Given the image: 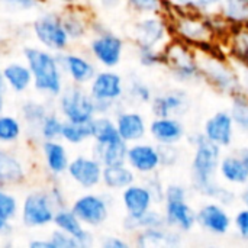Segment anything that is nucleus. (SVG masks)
Instances as JSON below:
<instances>
[{
    "mask_svg": "<svg viewBox=\"0 0 248 248\" xmlns=\"http://www.w3.org/2000/svg\"><path fill=\"white\" fill-rule=\"evenodd\" d=\"M198 52L202 80L218 93L232 97L243 92L238 70L232 60H227L222 52Z\"/></svg>",
    "mask_w": 248,
    "mask_h": 248,
    "instance_id": "nucleus-4",
    "label": "nucleus"
},
{
    "mask_svg": "<svg viewBox=\"0 0 248 248\" xmlns=\"http://www.w3.org/2000/svg\"><path fill=\"white\" fill-rule=\"evenodd\" d=\"M94 15L93 9L87 4L61 9V20L73 45L83 44L89 39L90 25Z\"/></svg>",
    "mask_w": 248,
    "mask_h": 248,
    "instance_id": "nucleus-20",
    "label": "nucleus"
},
{
    "mask_svg": "<svg viewBox=\"0 0 248 248\" xmlns=\"http://www.w3.org/2000/svg\"><path fill=\"white\" fill-rule=\"evenodd\" d=\"M128 145L124 140H119L116 142L105 144V145H94L92 147V154L105 166H113V164H122L126 163V153Z\"/></svg>",
    "mask_w": 248,
    "mask_h": 248,
    "instance_id": "nucleus-35",
    "label": "nucleus"
},
{
    "mask_svg": "<svg viewBox=\"0 0 248 248\" xmlns=\"http://www.w3.org/2000/svg\"><path fill=\"white\" fill-rule=\"evenodd\" d=\"M218 176L230 186L243 187L248 185V147L222 155Z\"/></svg>",
    "mask_w": 248,
    "mask_h": 248,
    "instance_id": "nucleus-25",
    "label": "nucleus"
},
{
    "mask_svg": "<svg viewBox=\"0 0 248 248\" xmlns=\"http://www.w3.org/2000/svg\"><path fill=\"white\" fill-rule=\"evenodd\" d=\"M154 97V92L142 78L138 76H131L126 80L125 102L135 105H150Z\"/></svg>",
    "mask_w": 248,
    "mask_h": 248,
    "instance_id": "nucleus-39",
    "label": "nucleus"
},
{
    "mask_svg": "<svg viewBox=\"0 0 248 248\" xmlns=\"http://www.w3.org/2000/svg\"><path fill=\"white\" fill-rule=\"evenodd\" d=\"M86 49L99 68H116L124 58L125 39L108 28L90 35L86 41Z\"/></svg>",
    "mask_w": 248,
    "mask_h": 248,
    "instance_id": "nucleus-12",
    "label": "nucleus"
},
{
    "mask_svg": "<svg viewBox=\"0 0 248 248\" xmlns=\"http://www.w3.org/2000/svg\"><path fill=\"white\" fill-rule=\"evenodd\" d=\"M183 232L169 227H154L141 230L137 234H134L132 244L135 247L148 248V247H177L182 244V235Z\"/></svg>",
    "mask_w": 248,
    "mask_h": 248,
    "instance_id": "nucleus-29",
    "label": "nucleus"
},
{
    "mask_svg": "<svg viewBox=\"0 0 248 248\" xmlns=\"http://www.w3.org/2000/svg\"><path fill=\"white\" fill-rule=\"evenodd\" d=\"M228 54L232 60L248 65V28L235 26L227 41Z\"/></svg>",
    "mask_w": 248,
    "mask_h": 248,
    "instance_id": "nucleus-37",
    "label": "nucleus"
},
{
    "mask_svg": "<svg viewBox=\"0 0 248 248\" xmlns=\"http://www.w3.org/2000/svg\"><path fill=\"white\" fill-rule=\"evenodd\" d=\"M54 108V102L48 100V99H36V97H26L25 100H22L20 106H19V118L22 119L23 125H25V140L29 144H39V135H38V129L41 122L44 121V118L46 116V113Z\"/></svg>",
    "mask_w": 248,
    "mask_h": 248,
    "instance_id": "nucleus-19",
    "label": "nucleus"
},
{
    "mask_svg": "<svg viewBox=\"0 0 248 248\" xmlns=\"http://www.w3.org/2000/svg\"><path fill=\"white\" fill-rule=\"evenodd\" d=\"M3 77L7 90L15 94H25L32 89V73L26 61H9L3 67Z\"/></svg>",
    "mask_w": 248,
    "mask_h": 248,
    "instance_id": "nucleus-30",
    "label": "nucleus"
},
{
    "mask_svg": "<svg viewBox=\"0 0 248 248\" xmlns=\"http://www.w3.org/2000/svg\"><path fill=\"white\" fill-rule=\"evenodd\" d=\"M20 201L10 187L0 186V232L9 238L13 232V222L19 218Z\"/></svg>",
    "mask_w": 248,
    "mask_h": 248,
    "instance_id": "nucleus-31",
    "label": "nucleus"
},
{
    "mask_svg": "<svg viewBox=\"0 0 248 248\" xmlns=\"http://www.w3.org/2000/svg\"><path fill=\"white\" fill-rule=\"evenodd\" d=\"M28 247L29 248H54L52 247V243L51 240L46 237H35V238H31L28 241Z\"/></svg>",
    "mask_w": 248,
    "mask_h": 248,
    "instance_id": "nucleus-54",
    "label": "nucleus"
},
{
    "mask_svg": "<svg viewBox=\"0 0 248 248\" xmlns=\"http://www.w3.org/2000/svg\"><path fill=\"white\" fill-rule=\"evenodd\" d=\"M103 164L93 154H77L71 157L67 177L81 190H94L102 186Z\"/></svg>",
    "mask_w": 248,
    "mask_h": 248,
    "instance_id": "nucleus-16",
    "label": "nucleus"
},
{
    "mask_svg": "<svg viewBox=\"0 0 248 248\" xmlns=\"http://www.w3.org/2000/svg\"><path fill=\"white\" fill-rule=\"evenodd\" d=\"M90 128L94 145H105L122 140L116 129L115 119L110 115H96L90 122Z\"/></svg>",
    "mask_w": 248,
    "mask_h": 248,
    "instance_id": "nucleus-33",
    "label": "nucleus"
},
{
    "mask_svg": "<svg viewBox=\"0 0 248 248\" xmlns=\"http://www.w3.org/2000/svg\"><path fill=\"white\" fill-rule=\"evenodd\" d=\"M1 4H4L9 9L20 10V12H32V10H41L45 4L44 0H0Z\"/></svg>",
    "mask_w": 248,
    "mask_h": 248,
    "instance_id": "nucleus-49",
    "label": "nucleus"
},
{
    "mask_svg": "<svg viewBox=\"0 0 248 248\" xmlns=\"http://www.w3.org/2000/svg\"><path fill=\"white\" fill-rule=\"evenodd\" d=\"M52 225H54V228L61 230L62 232L74 237L78 241V244L81 246V248H89L94 244V235H93L92 230L87 228L78 219V217L70 209V206L57 209Z\"/></svg>",
    "mask_w": 248,
    "mask_h": 248,
    "instance_id": "nucleus-28",
    "label": "nucleus"
},
{
    "mask_svg": "<svg viewBox=\"0 0 248 248\" xmlns=\"http://www.w3.org/2000/svg\"><path fill=\"white\" fill-rule=\"evenodd\" d=\"M100 247L103 248H129L132 243L119 235H105L100 240Z\"/></svg>",
    "mask_w": 248,
    "mask_h": 248,
    "instance_id": "nucleus-52",
    "label": "nucleus"
},
{
    "mask_svg": "<svg viewBox=\"0 0 248 248\" xmlns=\"http://www.w3.org/2000/svg\"><path fill=\"white\" fill-rule=\"evenodd\" d=\"M113 119L121 138L126 144L144 141L145 137L148 135L147 118L138 110L128 109L124 106L113 115Z\"/></svg>",
    "mask_w": 248,
    "mask_h": 248,
    "instance_id": "nucleus-24",
    "label": "nucleus"
},
{
    "mask_svg": "<svg viewBox=\"0 0 248 248\" xmlns=\"http://www.w3.org/2000/svg\"><path fill=\"white\" fill-rule=\"evenodd\" d=\"M190 97L187 92L182 87L170 89L161 93L154 94L150 110L153 116H176L182 118L185 116L190 109Z\"/></svg>",
    "mask_w": 248,
    "mask_h": 248,
    "instance_id": "nucleus-21",
    "label": "nucleus"
},
{
    "mask_svg": "<svg viewBox=\"0 0 248 248\" xmlns=\"http://www.w3.org/2000/svg\"><path fill=\"white\" fill-rule=\"evenodd\" d=\"M32 169L29 160L15 150V147L0 145V186L19 189L31 177Z\"/></svg>",
    "mask_w": 248,
    "mask_h": 248,
    "instance_id": "nucleus-14",
    "label": "nucleus"
},
{
    "mask_svg": "<svg viewBox=\"0 0 248 248\" xmlns=\"http://www.w3.org/2000/svg\"><path fill=\"white\" fill-rule=\"evenodd\" d=\"M58 60L67 83L87 86L99 70L94 60L87 52L80 49L68 48L67 51L58 54Z\"/></svg>",
    "mask_w": 248,
    "mask_h": 248,
    "instance_id": "nucleus-15",
    "label": "nucleus"
},
{
    "mask_svg": "<svg viewBox=\"0 0 248 248\" xmlns=\"http://www.w3.org/2000/svg\"><path fill=\"white\" fill-rule=\"evenodd\" d=\"M60 140L64 141L67 145H71V147H78L87 141H92L90 122L89 124H77V122L64 121Z\"/></svg>",
    "mask_w": 248,
    "mask_h": 248,
    "instance_id": "nucleus-40",
    "label": "nucleus"
},
{
    "mask_svg": "<svg viewBox=\"0 0 248 248\" xmlns=\"http://www.w3.org/2000/svg\"><path fill=\"white\" fill-rule=\"evenodd\" d=\"M189 144L193 147V157L190 163L192 189L203 198L217 201L225 206L234 205L237 195L232 189L218 182V169L222 158V148L208 141L203 132H193L186 135Z\"/></svg>",
    "mask_w": 248,
    "mask_h": 248,
    "instance_id": "nucleus-1",
    "label": "nucleus"
},
{
    "mask_svg": "<svg viewBox=\"0 0 248 248\" xmlns=\"http://www.w3.org/2000/svg\"><path fill=\"white\" fill-rule=\"evenodd\" d=\"M125 6L137 15H151V13H163L167 15L170 12V6L167 0H124Z\"/></svg>",
    "mask_w": 248,
    "mask_h": 248,
    "instance_id": "nucleus-43",
    "label": "nucleus"
},
{
    "mask_svg": "<svg viewBox=\"0 0 248 248\" xmlns=\"http://www.w3.org/2000/svg\"><path fill=\"white\" fill-rule=\"evenodd\" d=\"M45 4L55 7V9H65V7H73V6H80V4H87V0H44Z\"/></svg>",
    "mask_w": 248,
    "mask_h": 248,
    "instance_id": "nucleus-53",
    "label": "nucleus"
},
{
    "mask_svg": "<svg viewBox=\"0 0 248 248\" xmlns=\"http://www.w3.org/2000/svg\"><path fill=\"white\" fill-rule=\"evenodd\" d=\"M134 45L164 49L173 39L171 25L167 15H141L132 26Z\"/></svg>",
    "mask_w": 248,
    "mask_h": 248,
    "instance_id": "nucleus-11",
    "label": "nucleus"
},
{
    "mask_svg": "<svg viewBox=\"0 0 248 248\" xmlns=\"http://www.w3.org/2000/svg\"><path fill=\"white\" fill-rule=\"evenodd\" d=\"M126 164L137 173V176H150L158 173L161 169L160 148L155 142L138 141L128 145Z\"/></svg>",
    "mask_w": 248,
    "mask_h": 248,
    "instance_id": "nucleus-18",
    "label": "nucleus"
},
{
    "mask_svg": "<svg viewBox=\"0 0 248 248\" xmlns=\"http://www.w3.org/2000/svg\"><path fill=\"white\" fill-rule=\"evenodd\" d=\"M126 81L115 68H99L87 90L96 103L97 115L113 116L125 105Z\"/></svg>",
    "mask_w": 248,
    "mask_h": 248,
    "instance_id": "nucleus-5",
    "label": "nucleus"
},
{
    "mask_svg": "<svg viewBox=\"0 0 248 248\" xmlns=\"http://www.w3.org/2000/svg\"><path fill=\"white\" fill-rule=\"evenodd\" d=\"M137 49V60L141 67L144 68H154L163 65L164 62V49H155L150 46H135Z\"/></svg>",
    "mask_w": 248,
    "mask_h": 248,
    "instance_id": "nucleus-44",
    "label": "nucleus"
},
{
    "mask_svg": "<svg viewBox=\"0 0 248 248\" xmlns=\"http://www.w3.org/2000/svg\"><path fill=\"white\" fill-rule=\"evenodd\" d=\"M240 201H241L243 206L248 208V185L243 186V190H241V193H240Z\"/></svg>",
    "mask_w": 248,
    "mask_h": 248,
    "instance_id": "nucleus-55",
    "label": "nucleus"
},
{
    "mask_svg": "<svg viewBox=\"0 0 248 248\" xmlns=\"http://www.w3.org/2000/svg\"><path fill=\"white\" fill-rule=\"evenodd\" d=\"M46 189H48V193L51 196V201L54 202L55 208L60 209V208H65L68 206V196H67V192L65 189L62 187V185L60 183V180H48V185H46Z\"/></svg>",
    "mask_w": 248,
    "mask_h": 248,
    "instance_id": "nucleus-45",
    "label": "nucleus"
},
{
    "mask_svg": "<svg viewBox=\"0 0 248 248\" xmlns=\"http://www.w3.org/2000/svg\"><path fill=\"white\" fill-rule=\"evenodd\" d=\"M4 108H6V92L0 90V113L4 112Z\"/></svg>",
    "mask_w": 248,
    "mask_h": 248,
    "instance_id": "nucleus-56",
    "label": "nucleus"
},
{
    "mask_svg": "<svg viewBox=\"0 0 248 248\" xmlns=\"http://www.w3.org/2000/svg\"><path fill=\"white\" fill-rule=\"evenodd\" d=\"M163 214L166 224L180 232H190L196 224V211L189 203V190L180 183L166 186Z\"/></svg>",
    "mask_w": 248,
    "mask_h": 248,
    "instance_id": "nucleus-9",
    "label": "nucleus"
},
{
    "mask_svg": "<svg viewBox=\"0 0 248 248\" xmlns=\"http://www.w3.org/2000/svg\"><path fill=\"white\" fill-rule=\"evenodd\" d=\"M167 16L174 39L201 52H214L219 48L203 15L190 10L170 9Z\"/></svg>",
    "mask_w": 248,
    "mask_h": 248,
    "instance_id": "nucleus-3",
    "label": "nucleus"
},
{
    "mask_svg": "<svg viewBox=\"0 0 248 248\" xmlns=\"http://www.w3.org/2000/svg\"><path fill=\"white\" fill-rule=\"evenodd\" d=\"M31 33L36 44L55 54L64 52L73 46L71 39L64 29L61 10L55 7L41 9L31 25Z\"/></svg>",
    "mask_w": 248,
    "mask_h": 248,
    "instance_id": "nucleus-6",
    "label": "nucleus"
},
{
    "mask_svg": "<svg viewBox=\"0 0 248 248\" xmlns=\"http://www.w3.org/2000/svg\"><path fill=\"white\" fill-rule=\"evenodd\" d=\"M48 238L51 240L54 248H81V246L78 244V241L74 237L62 232L61 230H57V228H54L48 234Z\"/></svg>",
    "mask_w": 248,
    "mask_h": 248,
    "instance_id": "nucleus-46",
    "label": "nucleus"
},
{
    "mask_svg": "<svg viewBox=\"0 0 248 248\" xmlns=\"http://www.w3.org/2000/svg\"><path fill=\"white\" fill-rule=\"evenodd\" d=\"M54 108L64 121L89 124L97 115L96 103L90 96L87 86L67 83L61 94L54 100Z\"/></svg>",
    "mask_w": 248,
    "mask_h": 248,
    "instance_id": "nucleus-10",
    "label": "nucleus"
},
{
    "mask_svg": "<svg viewBox=\"0 0 248 248\" xmlns=\"http://www.w3.org/2000/svg\"><path fill=\"white\" fill-rule=\"evenodd\" d=\"M3 238H4V237H3V234L0 232V244H1V240H3Z\"/></svg>",
    "mask_w": 248,
    "mask_h": 248,
    "instance_id": "nucleus-58",
    "label": "nucleus"
},
{
    "mask_svg": "<svg viewBox=\"0 0 248 248\" xmlns=\"http://www.w3.org/2000/svg\"><path fill=\"white\" fill-rule=\"evenodd\" d=\"M196 224L209 234L225 235L232 228V217L225 205L212 201L203 203L196 211Z\"/></svg>",
    "mask_w": 248,
    "mask_h": 248,
    "instance_id": "nucleus-22",
    "label": "nucleus"
},
{
    "mask_svg": "<svg viewBox=\"0 0 248 248\" xmlns=\"http://www.w3.org/2000/svg\"><path fill=\"white\" fill-rule=\"evenodd\" d=\"M230 113L234 119L235 128L248 137V93H237L231 97Z\"/></svg>",
    "mask_w": 248,
    "mask_h": 248,
    "instance_id": "nucleus-41",
    "label": "nucleus"
},
{
    "mask_svg": "<svg viewBox=\"0 0 248 248\" xmlns=\"http://www.w3.org/2000/svg\"><path fill=\"white\" fill-rule=\"evenodd\" d=\"M161 167H174L180 161V148L177 145H158Z\"/></svg>",
    "mask_w": 248,
    "mask_h": 248,
    "instance_id": "nucleus-50",
    "label": "nucleus"
},
{
    "mask_svg": "<svg viewBox=\"0 0 248 248\" xmlns=\"http://www.w3.org/2000/svg\"><path fill=\"white\" fill-rule=\"evenodd\" d=\"M62 125H64L62 116L57 112L55 108H52L39 125V129H38L39 140L41 141H44V140H60Z\"/></svg>",
    "mask_w": 248,
    "mask_h": 248,
    "instance_id": "nucleus-42",
    "label": "nucleus"
},
{
    "mask_svg": "<svg viewBox=\"0 0 248 248\" xmlns=\"http://www.w3.org/2000/svg\"><path fill=\"white\" fill-rule=\"evenodd\" d=\"M137 182V173L126 164L105 166L102 174V186L108 192H122L129 185Z\"/></svg>",
    "mask_w": 248,
    "mask_h": 248,
    "instance_id": "nucleus-32",
    "label": "nucleus"
},
{
    "mask_svg": "<svg viewBox=\"0 0 248 248\" xmlns=\"http://www.w3.org/2000/svg\"><path fill=\"white\" fill-rule=\"evenodd\" d=\"M148 135L157 145H177L186 138L182 118L154 116L148 122Z\"/></svg>",
    "mask_w": 248,
    "mask_h": 248,
    "instance_id": "nucleus-23",
    "label": "nucleus"
},
{
    "mask_svg": "<svg viewBox=\"0 0 248 248\" xmlns=\"http://www.w3.org/2000/svg\"><path fill=\"white\" fill-rule=\"evenodd\" d=\"M232 227L237 235L243 241L248 243V208L243 206L241 209L235 212V215L232 217Z\"/></svg>",
    "mask_w": 248,
    "mask_h": 248,
    "instance_id": "nucleus-48",
    "label": "nucleus"
},
{
    "mask_svg": "<svg viewBox=\"0 0 248 248\" xmlns=\"http://www.w3.org/2000/svg\"><path fill=\"white\" fill-rule=\"evenodd\" d=\"M0 90H4L7 92V87H6V81H4V77H3V70L0 68Z\"/></svg>",
    "mask_w": 248,
    "mask_h": 248,
    "instance_id": "nucleus-57",
    "label": "nucleus"
},
{
    "mask_svg": "<svg viewBox=\"0 0 248 248\" xmlns=\"http://www.w3.org/2000/svg\"><path fill=\"white\" fill-rule=\"evenodd\" d=\"M163 52V65L169 70L174 81L180 84H193L202 80L196 49L173 38Z\"/></svg>",
    "mask_w": 248,
    "mask_h": 248,
    "instance_id": "nucleus-8",
    "label": "nucleus"
},
{
    "mask_svg": "<svg viewBox=\"0 0 248 248\" xmlns=\"http://www.w3.org/2000/svg\"><path fill=\"white\" fill-rule=\"evenodd\" d=\"M55 212L57 208L51 201L46 186H38L23 195L17 219L26 230H44L52 225Z\"/></svg>",
    "mask_w": 248,
    "mask_h": 248,
    "instance_id": "nucleus-7",
    "label": "nucleus"
},
{
    "mask_svg": "<svg viewBox=\"0 0 248 248\" xmlns=\"http://www.w3.org/2000/svg\"><path fill=\"white\" fill-rule=\"evenodd\" d=\"M235 129L230 110H218L205 121L202 132L208 141L219 145L221 148H228L234 141Z\"/></svg>",
    "mask_w": 248,
    "mask_h": 248,
    "instance_id": "nucleus-26",
    "label": "nucleus"
},
{
    "mask_svg": "<svg viewBox=\"0 0 248 248\" xmlns=\"http://www.w3.org/2000/svg\"><path fill=\"white\" fill-rule=\"evenodd\" d=\"M219 13L232 26L248 25V0H222Z\"/></svg>",
    "mask_w": 248,
    "mask_h": 248,
    "instance_id": "nucleus-38",
    "label": "nucleus"
},
{
    "mask_svg": "<svg viewBox=\"0 0 248 248\" xmlns=\"http://www.w3.org/2000/svg\"><path fill=\"white\" fill-rule=\"evenodd\" d=\"M22 57L32 73V89L54 102L67 84L58 54L39 45H26L22 48Z\"/></svg>",
    "mask_w": 248,
    "mask_h": 248,
    "instance_id": "nucleus-2",
    "label": "nucleus"
},
{
    "mask_svg": "<svg viewBox=\"0 0 248 248\" xmlns=\"http://www.w3.org/2000/svg\"><path fill=\"white\" fill-rule=\"evenodd\" d=\"M121 203L126 217L138 218L154 208L155 201L144 182H135L121 192Z\"/></svg>",
    "mask_w": 248,
    "mask_h": 248,
    "instance_id": "nucleus-27",
    "label": "nucleus"
},
{
    "mask_svg": "<svg viewBox=\"0 0 248 248\" xmlns=\"http://www.w3.org/2000/svg\"><path fill=\"white\" fill-rule=\"evenodd\" d=\"M125 4L124 0H87V6H90L94 12V9H99L100 12H116Z\"/></svg>",
    "mask_w": 248,
    "mask_h": 248,
    "instance_id": "nucleus-51",
    "label": "nucleus"
},
{
    "mask_svg": "<svg viewBox=\"0 0 248 248\" xmlns=\"http://www.w3.org/2000/svg\"><path fill=\"white\" fill-rule=\"evenodd\" d=\"M148 189L151 190L153 196H154V201H155V205H163V201H164V193H166V186L164 183L161 182V179L158 177L157 173L154 174H150V176H145L144 180H142Z\"/></svg>",
    "mask_w": 248,
    "mask_h": 248,
    "instance_id": "nucleus-47",
    "label": "nucleus"
},
{
    "mask_svg": "<svg viewBox=\"0 0 248 248\" xmlns=\"http://www.w3.org/2000/svg\"><path fill=\"white\" fill-rule=\"evenodd\" d=\"M25 125L22 119L13 113H0V145L16 147L25 140Z\"/></svg>",
    "mask_w": 248,
    "mask_h": 248,
    "instance_id": "nucleus-34",
    "label": "nucleus"
},
{
    "mask_svg": "<svg viewBox=\"0 0 248 248\" xmlns=\"http://www.w3.org/2000/svg\"><path fill=\"white\" fill-rule=\"evenodd\" d=\"M68 206L87 228L96 230L109 219L112 199L108 193L84 190V193L74 198Z\"/></svg>",
    "mask_w": 248,
    "mask_h": 248,
    "instance_id": "nucleus-13",
    "label": "nucleus"
},
{
    "mask_svg": "<svg viewBox=\"0 0 248 248\" xmlns=\"http://www.w3.org/2000/svg\"><path fill=\"white\" fill-rule=\"evenodd\" d=\"M38 153L48 180H60L67 174L71 155L64 141L44 140L38 144Z\"/></svg>",
    "mask_w": 248,
    "mask_h": 248,
    "instance_id": "nucleus-17",
    "label": "nucleus"
},
{
    "mask_svg": "<svg viewBox=\"0 0 248 248\" xmlns=\"http://www.w3.org/2000/svg\"><path fill=\"white\" fill-rule=\"evenodd\" d=\"M163 225H167L164 214H163V211L154 209V208H151L148 212H145L144 215H141L138 218H131V217L125 215L124 222H122L124 231L126 234H129V235H134L141 230L154 228V227H163Z\"/></svg>",
    "mask_w": 248,
    "mask_h": 248,
    "instance_id": "nucleus-36",
    "label": "nucleus"
}]
</instances>
